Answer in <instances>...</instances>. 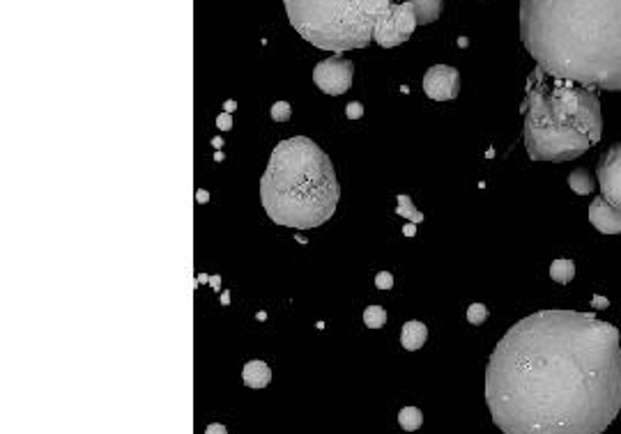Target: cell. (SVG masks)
I'll return each instance as SVG.
<instances>
[{"instance_id": "obj_21", "label": "cell", "mask_w": 621, "mask_h": 434, "mask_svg": "<svg viewBox=\"0 0 621 434\" xmlns=\"http://www.w3.org/2000/svg\"><path fill=\"white\" fill-rule=\"evenodd\" d=\"M375 287L377 290H391V287H394V276H391L389 271H380L375 276Z\"/></svg>"}, {"instance_id": "obj_23", "label": "cell", "mask_w": 621, "mask_h": 434, "mask_svg": "<svg viewBox=\"0 0 621 434\" xmlns=\"http://www.w3.org/2000/svg\"><path fill=\"white\" fill-rule=\"evenodd\" d=\"M205 434H228V430L224 428L221 423H212V425H207Z\"/></svg>"}, {"instance_id": "obj_6", "label": "cell", "mask_w": 621, "mask_h": 434, "mask_svg": "<svg viewBox=\"0 0 621 434\" xmlns=\"http://www.w3.org/2000/svg\"><path fill=\"white\" fill-rule=\"evenodd\" d=\"M352 74H355V65L350 60H345L343 55H332V58L322 60L313 69V81L325 94H343L350 90L352 85Z\"/></svg>"}, {"instance_id": "obj_1", "label": "cell", "mask_w": 621, "mask_h": 434, "mask_svg": "<svg viewBox=\"0 0 621 434\" xmlns=\"http://www.w3.org/2000/svg\"><path fill=\"white\" fill-rule=\"evenodd\" d=\"M485 402L504 434H603L621 412V336L594 313L539 310L490 354Z\"/></svg>"}, {"instance_id": "obj_18", "label": "cell", "mask_w": 621, "mask_h": 434, "mask_svg": "<svg viewBox=\"0 0 621 434\" xmlns=\"http://www.w3.org/2000/svg\"><path fill=\"white\" fill-rule=\"evenodd\" d=\"M396 214H398L400 218H410L412 223H421V220H423V214H421V211H416V209H414V204H412L410 198H407V195H398Z\"/></svg>"}, {"instance_id": "obj_8", "label": "cell", "mask_w": 621, "mask_h": 434, "mask_svg": "<svg viewBox=\"0 0 621 434\" xmlns=\"http://www.w3.org/2000/svg\"><path fill=\"white\" fill-rule=\"evenodd\" d=\"M423 92L433 101H451L460 92V72L449 65H433L423 76Z\"/></svg>"}, {"instance_id": "obj_2", "label": "cell", "mask_w": 621, "mask_h": 434, "mask_svg": "<svg viewBox=\"0 0 621 434\" xmlns=\"http://www.w3.org/2000/svg\"><path fill=\"white\" fill-rule=\"evenodd\" d=\"M520 39L548 76L621 92V0H520Z\"/></svg>"}, {"instance_id": "obj_12", "label": "cell", "mask_w": 621, "mask_h": 434, "mask_svg": "<svg viewBox=\"0 0 621 434\" xmlns=\"http://www.w3.org/2000/svg\"><path fill=\"white\" fill-rule=\"evenodd\" d=\"M242 380L249 389H265L272 382V370L265 361H249L242 370Z\"/></svg>"}, {"instance_id": "obj_3", "label": "cell", "mask_w": 621, "mask_h": 434, "mask_svg": "<svg viewBox=\"0 0 621 434\" xmlns=\"http://www.w3.org/2000/svg\"><path fill=\"white\" fill-rule=\"evenodd\" d=\"M523 136L532 161L564 163L589 152L603 136L601 99L594 90L536 67L523 101Z\"/></svg>"}, {"instance_id": "obj_26", "label": "cell", "mask_w": 621, "mask_h": 434, "mask_svg": "<svg viewBox=\"0 0 621 434\" xmlns=\"http://www.w3.org/2000/svg\"><path fill=\"white\" fill-rule=\"evenodd\" d=\"M403 230H405V234H407V237H412V234H414V225H405Z\"/></svg>"}, {"instance_id": "obj_9", "label": "cell", "mask_w": 621, "mask_h": 434, "mask_svg": "<svg viewBox=\"0 0 621 434\" xmlns=\"http://www.w3.org/2000/svg\"><path fill=\"white\" fill-rule=\"evenodd\" d=\"M589 220L601 234H621V209L601 195L589 204Z\"/></svg>"}, {"instance_id": "obj_17", "label": "cell", "mask_w": 621, "mask_h": 434, "mask_svg": "<svg viewBox=\"0 0 621 434\" xmlns=\"http://www.w3.org/2000/svg\"><path fill=\"white\" fill-rule=\"evenodd\" d=\"M364 324L368 329H382L387 324V310L382 306H368L364 310Z\"/></svg>"}, {"instance_id": "obj_22", "label": "cell", "mask_w": 621, "mask_h": 434, "mask_svg": "<svg viewBox=\"0 0 621 434\" xmlns=\"http://www.w3.org/2000/svg\"><path fill=\"white\" fill-rule=\"evenodd\" d=\"M345 115H348L350 120H359V117L364 115V106H361L359 101H350L348 108H345Z\"/></svg>"}, {"instance_id": "obj_25", "label": "cell", "mask_w": 621, "mask_h": 434, "mask_svg": "<svg viewBox=\"0 0 621 434\" xmlns=\"http://www.w3.org/2000/svg\"><path fill=\"white\" fill-rule=\"evenodd\" d=\"M592 306H594V308H608L610 301H608V299H605V297H594V299H592Z\"/></svg>"}, {"instance_id": "obj_20", "label": "cell", "mask_w": 621, "mask_h": 434, "mask_svg": "<svg viewBox=\"0 0 621 434\" xmlns=\"http://www.w3.org/2000/svg\"><path fill=\"white\" fill-rule=\"evenodd\" d=\"M270 115H272L274 122H288L290 115H293V108H290L288 101H277V104L272 106Z\"/></svg>"}, {"instance_id": "obj_5", "label": "cell", "mask_w": 621, "mask_h": 434, "mask_svg": "<svg viewBox=\"0 0 621 434\" xmlns=\"http://www.w3.org/2000/svg\"><path fill=\"white\" fill-rule=\"evenodd\" d=\"M288 21L316 49L343 53L366 49L375 23L394 0H283Z\"/></svg>"}, {"instance_id": "obj_10", "label": "cell", "mask_w": 621, "mask_h": 434, "mask_svg": "<svg viewBox=\"0 0 621 434\" xmlns=\"http://www.w3.org/2000/svg\"><path fill=\"white\" fill-rule=\"evenodd\" d=\"M373 39L382 46V49H394V46H398V44H405L410 37H405L403 33H400L394 17H391V10H387L375 23Z\"/></svg>"}, {"instance_id": "obj_13", "label": "cell", "mask_w": 621, "mask_h": 434, "mask_svg": "<svg viewBox=\"0 0 621 434\" xmlns=\"http://www.w3.org/2000/svg\"><path fill=\"white\" fill-rule=\"evenodd\" d=\"M407 3L414 5L419 26H428V23L437 21L439 14H442V0H407Z\"/></svg>"}, {"instance_id": "obj_7", "label": "cell", "mask_w": 621, "mask_h": 434, "mask_svg": "<svg viewBox=\"0 0 621 434\" xmlns=\"http://www.w3.org/2000/svg\"><path fill=\"white\" fill-rule=\"evenodd\" d=\"M596 177H599L603 198L621 209V143L610 145L603 152L596 165Z\"/></svg>"}, {"instance_id": "obj_15", "label": "cell", "mask_w": 621, "mask_h": 434, "mask_svg": "<svg viewBox=\"0 0 621 434\" xmlns=\"http://www.w3.org/2000/svg\"><path fill=\"white\" fill-rule=\"evenodd\" d=\"M569 186L573 188V193L578 195H589L594 191V181H592V175L585 170V168H576L569 175Z\"/></svg>"}, {"instance_id": "obj_19", "label": "cell", "mask_w": 621, "mask_h": 434, "mask_svg": "<svg viewBox=\"0 0 621 434\" xmlns=\"http://www.w3.org/2000/svg\"><path fill=\"white\" fill-rule=\"evenodd\" d=\"M485 317H488V308H485L483 304H472L467 308V322H469V324L481 327L485 322Z\"/></svg>"}, {"instance_id": "obj_11", "label": "cell", "mask_w": 621, "mask_h": 434, "mask_svg": "<svg viewBox=\"0 0 621 434\" xmlns=\"http://www.w3.org/2000/svg\"><path fill=\"white\" fill-rule=\"evenodd\" d=\"M428 341V329L423 322H405L403 329H400V345L405 347L407 352H416L421 350L423 345Z\"/></svg>"}, {"instance_id": "obj_4", "label": "cell", "mask_w": 621, "mask_h": 434, "mask_svg": "<svg viewBox=\"0 0 621 434\" xmlns=\"http://www.w3.org/2000/svg\"><path fill=\"white\" fill-rule=\"evenodd\" d=\"M261 200L277 225L320 227L334 216L341 200L332 159L306 136L281 140L261 179Z\"/></svg>"}, {"instance_id": "obj_24", "label": "cell", "mask_w": 621, "mask_h": 434, "mask_svg": "<svg viewBox=\"0 0 621 434\" xmlns=\"http://www.w3.org/2000/svg\"><path fill=\"white\" fill-rule=\"evenodd\" d=\"M217 122H219V127H221V129H231V127H233L231 115H226V113H224V115H219V120H217Z\"/></svg>"}, {"instance_id": "obj_14", "label": "cell", "mask_w": 621, "mask_h": 434, "mask_svg": "<svg viewBox=\"0 0 621 434\" xmlns=\"http://www.w3.org/2000/svg\"><path fill=\"white\" fill-rule=\"evenodd\" d=\"M550 278H553L555 283H560V285H569V283L576 278V262L573 260H555L553 264H550Z\"/></svg>"}, {"instance_id": "obj_16", "label": "cell", "mask_w": 621, "mask_h": 434, "mask_svg": "<svg viewBox=\"0 0 621 434\" xmlns=\"http://www.w3.org/2000/svg\"><path fill=\"white\" fill-rule=\"evenodd\" d=\"M398 425L405 432H416L423 425V414L416 407H403L398 412Z\"/></svg>"}]
</instances>
